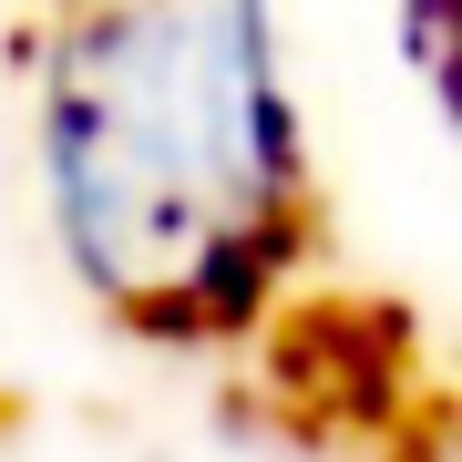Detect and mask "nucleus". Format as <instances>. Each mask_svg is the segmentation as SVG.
I'll return each instance as SVG.
<instances>
[{
  "label": "nucleus",
  "mask_w": 462,
  "mask_h": 462,
  "mask_svg": "<svg viewBox=\"0 0 462 462\" xmlns=\"http://www.w3.org/2000/svg\"><path fill=\"white\" fill-rule=\"evenodd\" d=\"M32 165L72 288L144 339H236L319 247L288 0H42Z\"/></svg>",
  "instance_id": "f257e3e1"
}]
</instances>
